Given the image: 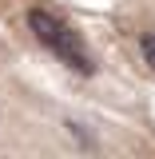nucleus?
<instances>
[{
	"label": "nucleus",
	"instance_id": "obj_1",
	"mask_svg": "<svg viewBox=\"0 0 155 159\" xmlns=\"http://www.w3.org/2000/svg\"><path fill=\"white\" fill-rule=\"evenodd\" d=\"M28 28H32V36H36L52 56H60V64H68L72 72H80V76H92V72H96V64H92V56L84 52L80 36L64 24V20H56L52 12L32 8V12H28Z\"/></svg>",
	"mask_w": 155,
	"mask_h": 159
},
{
	"label": "nucleus",
	"instance_id": "obj_2",
	"mask_svg": "<svg viewBox=\"0 0 155 159\" xmlns=\"http://www.w3.org/2000/svg\"><path fill=\"white\" fill-rule=\"evenodd\" d=\"M139 52H143V60H147V68L155 72V32H147V36L139 40Z\"/></svg>",
	"mask_w": 155,
	"mask_h": 159
}]
</instances>
